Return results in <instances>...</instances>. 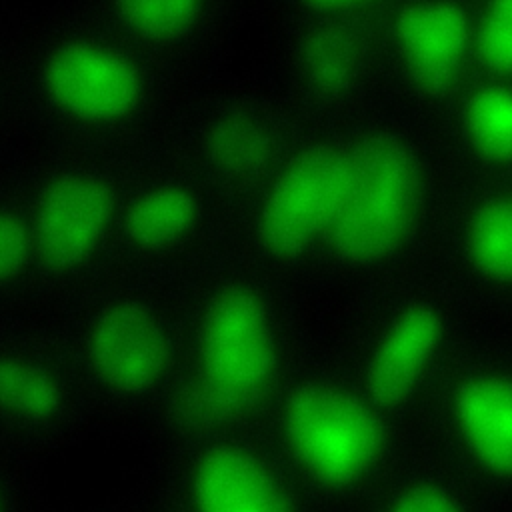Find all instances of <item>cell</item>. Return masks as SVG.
I'll return each instance as SVG.
<instances>
[{
	"label": "cell",
	"mask_w": 512,
	"mask_h": 512,
	"mask_svg": "<svg viewBox=\"0 0 512 512\" xmlns=\"http://www.w3.org/2000/svg\"><path fill=\"white\" fill-rule=\"evenodd\" d=\"M416 200L410 152L390 136H372L346 156V180L330 222L336 250L350 260H376L404 234Z\"/></svg>",
	"instance_id": "6da1fadb"
},
{
	"label": "cell",
	"mask_w": 512,
	"mask_h": 512,
	"mask_svg": "<svg viewBox=\"0 0 512 512\" xmlns=\"http://www.w3.org/2000/svg\"><path fill=\"white\" fill-rule=\"evenodd\" d=\"M286 428L304 464L332 484L360 476L382 444V430L372 412L324 386H304L290 396Z\"/></svg>",
	"instance_id": "7a4b0ae2"
},
{
	"label": "cell",
	"mask_w": 512,
	"mask_h": 512,
	"mask_svg": "<svg viewBox=\"0 0 512 512\" xmlns=\"http://www.w3.org/2000/svg\"><path fill=\"white\" fill-rule=\"evenodd\" d=\"M346 180V156L312 150L280 178L262 212V240L282 256L300 252L310 238L330 226Z\"/></svg>",
	"instance_id": "3957f363"
},
{
	"label": "cell",
	"mask_w": 512,
	"mask_h": 512,
	"mask_svg": "<svg viewBox=\"0 0 512 512\" xmlns=\"http://www.w3.org/2000/svg\"><path fill=\"white\" fill-rule=\"evenodd\" d=\"M204 362L208 380L238 402L266 384L274 348L256 296L232 290L212 304L204 322Z\"/></svg>",
	"instance_id": "277c9868"
},
{
	"label": "cell",
	"mask_w": 512,
	"mask_h": 512,
	"mask_svg": "<svg viewBox=\"0 0 512 512\" xmlns=\"http://www.w3.org/2000/svg\"><path fill=\"white\" fill-rule=\"evenodd\" d=\"M92 358L112 386L138 390L166 366L168 344L154 316L136 304L106 310L92 332Z\"/></svg>",
	"instance_id": "5b68a950"
},
{
	"label": "cell",
	"mask_w": 512,
	"mask_h": 512,
	"mask_svg": "<svg viewBox=\"0 0 512 512\" xmlns=\"http://www.w3.org/2000/svg\"><path fill=\"white\" fill-rule=\"evenodd\" d=\"M48 84L60 104L86 118H114L132 108L138 96L134 72L116 56L70 46L48 66Z\"/></svg>",
	"instance_id": "8992f818"
},
{
	"label": "cell",
	"mask_w": 512,
	"mask_h": 512,
	"mask_svg": "<svg viewBox=\"0 0 512 512\" xmlns=\"http://www.w3.org/2000/svg\"><path fill=\"white\" fill-rule=\"evenodd\" d=\"M108 192L94 180L68 178L50 188L38 214V244L54 266L86 258L106 226Z\"/></svg>",
	"instance_id": "52a82bcc"
},
{
	"label": "cell",
	"mask_w": 512,
	"mask_h": 512,
	"mask_svg": "<svg viewBox=\"0 0 512 512\" xmlns=\"http://www.w3.org/2000/svg\"><path fill=\"white\" fill-rule=\"evenodd\" d=\"M398 40L414 80L442 90L454 78L466 44V18L448 2L412 4L398 14Z\"/></svg>",
	"instance_id": "ba28073f"
},
{
	"label": "cell",
	"mask_w": 512,
	"mask_h": 512,
	"mask_svg": "<svg viewBox=\"0 0 512 512\" xmlns=\"http://www.w3.org/2000/svg\"><path fill=\"white\" fill-rule=\"evenodd\" d=\"M200 512H290L288 500L270 474L246 452H208L194 476Z\"/></svg>",
	"instance_id": "9c48e42d"
},
{
	"label": "cell",
	"mask_w": 512,
	"mask_h": 512,
	"mask_svg": "<svg viewBox=\"0 0 512 512\" xmlns=\"http://www.w3.org/2000/svg\"><path fill=\"white\" fill-rule=\"evenodd\" d=\"M440 336V322L428 308L404 312L380 344L368 374L376 402L396 404L414 388Z\"/></svg>",
	"instance_id": "30bf717a"
},
{
	"label": "cell",
	"mask_w": 512,
	"mask_h": 512,
	"mask_svg": "<svg viewBox=\"0 0 512 512\" xmlns=\"http://www.w3.org/2000/svg\"><path fill=\"white\" fill-rule=\"evenodd\" d=\"M456 410L478 458L498 474H512V382L472 380L460 388Z\"/></svg>",
	"instance_id": "8fae6325"
},
{
	"label": "cell",
	"mask_w": 512,
	"mask_h": 512,
	"mask_svg": "<svg viewBox=\"0 0 512 512\" xmlns=\"http://www.w3.org/2000/svg\"><path fill=\"white\" fill-rule=\"evenodd\" d=\"M196 212L194 200L182 190H156L140 198L128 212V234L142 246H158L180 236Z\"/></svg>",
	"instance_id": "7c38bea8"
},
{
	"label": "cell",
	"mask_w": 512,
	"mask_h": 512,
	"mask_svg": "<svg viewBox=\"0 0 512 512\" xmlns=\"http://www.w3.org/2000/svg\"><path fill=\"white\" fill-rule=\"evenodd\" d=\"M468 130L476 148L496 160L512 158V92L488 88L468 106Z\"/></svg>",
	"instance_id": "4fadbf2b"
},
{
	"label": "cell",
	"mask_w": 512,
	"mask_h": 512,
	"mask_svg": "<svg viewBox=\"0 0 512 512\" xmlns=\"http://www.w3.org/2000/svg\"><path fill=\"white\" fill-rule=\"evenodd\" d=\"M470 250L486 274L512 278V200L492 202L478 212L470 232Z\"/></svg>",
	"instance_id": "5bb4252c"
},
{
	"label": "cell",
	"mask_w": 512,
	"mask_h": 512,
	"mask_svg": "<svg viewBox=\"0 0 512 512\" xmlns=\"http://www.w3.org/2000/svg\"><path fill=\"white\" fill-rule=\"evenodd\" d=\"M0 404L18 414L48 416L58 408L60 392L42 370L18 360H0Z\"/></svg>",
	"instance_id": "9a60e30c"
},
{
	"label": "cell",
	"mask_w": 512,
	"mask_h": 512,
	"mask_svg": "<svg viewBox=\"0 0 512 512\" xmlns=\"http://www.w3.org/2000/svg\"><path fill=\"white\" fill-rule=\"evenodd\" d=\"M210 152L224 170L246 174L266 162L268 140L254 122L232 118L214 130Z\"/></svg>",
	"instance_id": "2e32d148"
},
{
	"label": "cell",
	"mask_w": 512,
	"mask_h": 512,
	"mask_svg": "<svg viewBox=\"0 0 512 512\" xmlns=\"http://www.w3.org/2000/svg\"><path fill=\"white\" fill-rule=\"evenodd\" d=\"M304 62L308 76L316 86L338 90L354 72L356 48L342 30H322L310 38Z\"/></svg>",
	"instance_id": "e0dca14e"
},
{
	"label": "cell",
	"mask_w": 512,
	"mask_h": 512,
	"mask_svg": "<svg viewBox=\"0 0 512 512\" xmlns=\"http://www.w3.org/2000/svg\"><path fill=\"white\" fill-rule=\"evenodd\" d=\"M120 6L138 30L152 36H170L192 20L198 0H120Z\"/></svg>",
	"instance_id": "ac0fdd59"
},
{
	"label": "cell",
	"mask_w": 512,
	"mask_h": 512,
	"mask_svg": "<svg viewBox=\"0 0 512 512\" xmlns=\"http://www.w3.org/2000/svg\"><path fill=\"white\" fill-rule=\"evenodd\" d=\"M236 404L238 400L232 394H228L212 380H206L180 392L176 400V414L178 420L186 426L198 428L222 420Z\"/></svg>",
	"instance_id": "d6986e66"
},
{
	"label": "cell",
	"mask_w": 512,
	"mask_h": 512,
	"mask_svg": "<svg viewBox=\"0 0 512 512\" xmlns=\"http://www.w3.org/2000/svg\"><path fill=\"white\" fill-rule=\"evenodd\" d=\"M478 42L488 66L512 70V0H492Z\"/></svg>",
	"instance_id": "ffe728a7"
},
{
	"label": "cell",
	"mask_w": 512,
	"mask_h": 512,
	"mask_svg": "<svg viewBox=\"0 0 512 512\" xmlns=\"http://www.w3.org/2000/svg\"><path fill=\"white\" fill-rule=\"evenodd\" d=\"M26 258V232L18 220L0 214V278L14 274Z\"/></svg>",
	"instance_id": "44dd1931"
},
{
	"label": "cell",
	"mask_w": 512,
	"mask_h": 512,
	"mask_svg": "<svg viewBox=\"0 0 512 512\" xmlns=\"http://www.w3.org/2000/svg\"><path fill=\"white\" fill-rule=\"evenodd\" d=\"M392 512H460L458 504L438 488H416L406 492Z\"/></svg>",
	"instance_id": "7402d4cb"
},
{
	"label": "cell",
	"mask_w": 512,
	"mask_h": 512,
	"mask_svg": "<svg viewBox=\"0 0 512 512\" xmlns=\"http://www.w3.org/2000/svg\"><path fill=\"white\" fill-rule=\"evenodd\" d=\"M316 8H346V6H354L366 0H306Z\"/></svg>",
	"instance_id": "603a6c76"
},
{
	"label": "cell",
	"mask_w": 512,
	"mask_h": 512,
	"mask_svg": "<svg viewBox=\"0 0 512 512\" xmlns=\"http://www.w3.org/2000/svg\"><path fill=\"white\" fill-rule=\"evenodd\" d=\"M0 512H2V506H0Z\"/></svg>",
	"instance_id": "cb8c5ba5"
}]
</instances>
